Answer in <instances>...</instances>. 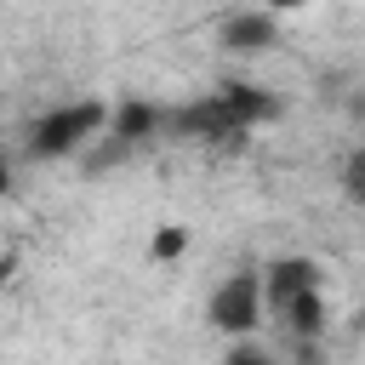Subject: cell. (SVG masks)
<instances>
[{
    "label": "cell",
    "instance_id": "6da1fadb",
    "mask_svg": "<svg viewBox=\"0 0 365 365\" xmlns=\"http://www.w3.org/2000/svg\"><path fill=\"white\" fill-rule=\"evenodd\" d=\"M274 114H279L274 91L245 86V80H228V86H217V91L182 103V108L171 114V125H177V137H194V143L228 148V143H245V131L262 125V120H274Z\"/></svg>",
    "mask_w": 365,
    "mask_h": 365
},
{
    "label": "cell",
    "instance_id": "7a4b0ae2",
    "mask_svg": "<svg viewBox=\"0 0 365 365\" xmlns=\"http://www.w3.org/2000/svg\"><path fill=\"white\" fill-rule=\"evenodd\" d=\"M108 131V103L103 97H80V103H63V108H46L29 131V154L34 160H63V154H80L86 143H97Z\"/></svg>",
    "mask_w": 365,
    "mask_h": 365
},
{
    "label": "cell",
    "instance_id": "3957f363",
    "mask_svg": "<svg viewBox=\"0 0 365 365\" xmlns=\"http://www.w3.org/2000/svg\"><path fill=\"white\" fill-rule=\"evenodd\" d=\"M205 319H211V331H222V336H251V331L262 325V274H257V268L228 274V279L211 291Z\"/></svg>",
    "mask_w": 365,
    "mask_h": 365
},
{
    "label": "cell",
    "instance_id": "277c9868",
    "mask_svg": "<svg viewBox=\"0 0 365 365\" xmlns=\"http://www.w3.org/2000/svg\"><path fill=\"white\" fill-rule=\"evenodd\" d=\"M257 274H262V314H274V319H285L291 302H302L308 291H319V262L314 257H274Z\"/></svg>",
    "mask_w": 365,
    "mask_h": 365
},
{
    "label": "cell",
    "instance_id": "5b68a950",
    "mask_svg": "<svg viewBox=\"0 0 365 365\" xmlns=\"http://www.w3.org/2000/svg\"><path fill=\"white\" fill-rule=\"evenodd\" d=\"M217 34H222L228 51H245V57H251V51H268V46L279 40V23H274L268 11H228Z\"/></svg>",
    "mask_w": 365,
    "mask_h": 365
},
{
    "label": "cell",
    "instance_id": "8992f818",
    "mask_svg": "<svg viewBox=\"0 0 365 365\" xmlns=\"http://www.w3.org/2000/svg\"><path fill=\"white\" fill-rule=\"evenodd\" d=\"M160 108L154 103H120V108H108V143H120V148H137V143H148L154 131H160Z\"/></svg>",
    "mask_w": 365,
    "mask_h": 365
},
{
    "label": "cell",
    "instance_id": "52a82bcc",
    "mask_svg": "<svg viewBox=\"0 0 365 365\" xmlns=\"http://www.w3.org/2000/svg\"><path fill=\"white\" fill-rule=\"evenodd\" d=\"M285 325L302 336V342H314L319 331H325V291H308L302 302H291V314H285Z\"/></svg>",
    "mask_w": 365,
    "mask_h": 365
},
{
    "label": "cell",
    "instance_id": "ba28073f",
    "mask_svg": "<svg viewBox=\"0 0 365 365\" xmlns=\"http://www.w3.org/2000/svg\"><path fill=\"white\" fill-rule=\"evenodd\" d=\"M182 251H188V228H182V222H160L154 240H148V257H154V262H177Z\"/></svg>",
    "mask_w": 365,
    "mask_h": 365
},
{
    "label": "cell",
    "instance_id": "9c48e42d",
    "mask_svg": "<svg viewBox=\"0 0 365 365\" xmlns=\"http://www.w3.org/2000/svg\"><path fill=\"white\" fill-rule=\"evenodd\" d=\"M342 200H354V205H365V143L342 160Z\"/></svg>",
    "mask_w": 365,
    "mask_h": 365
},
{
    "label": "cell",
    "instance_id": "30bf717a",
    "mask_svg": "<svg viewBox=\"0 0 365 365\" xmlns=\"http://www.w3.org/2000/svg\"><path fill=\"white\" fill-rule=\"evenodd\" d=\"M222 365H279L268 348H257V342H234L228 354H222Z\"/></svg>",
    "mask_w": 365,
    "mask_h": 365
},
{
    "label": "cell",
    "instance_id": "8fae6325",
    "mask_svg": "<svg viewBox=\"0 0 365 365\" xmlns=\"http://www.w3.org/2000/svg\"><path fill=\"white\" fill-rule=\"evenodd\" d=\"M6 188H11V160L0 154V194H6Z\"/></svg>",
    "mask_w": 365,
    "mask_h": 365
},
{
    "label": "cell",
    "instance_id": "7c38bea8",
    "mask_svg": "<svg viewBox=\"0 0 365 365\" xmlns=\"http://www.w3.org/2000/svg\"><path fill=\"white\" fill-rule=\"evenodd\" d=\"M6 279H11V257H0V291H6Z\"/></svg>",
    "mask_w": 365,
    "mask_h": 365
}]
</instances>
